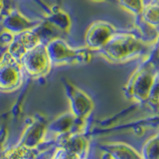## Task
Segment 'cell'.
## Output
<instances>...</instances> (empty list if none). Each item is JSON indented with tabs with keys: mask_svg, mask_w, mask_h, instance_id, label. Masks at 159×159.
I'll use <instances>...</instances> for the list:
<instances>
[{
	"mask_svg": "<svg viewBox=\"0 0 159 159\" xmlns=\"http://www.w3.org/2000/svg\"><path fill=\"white\" fill-rule=\"evenodd\" d=\"M157 43L147 42L135 34L118 31L97 53L111 63H125L138 58H146Z\"/></svg>",
	"mask_w": 159,
	"mask_h": 159,
	"instance_id": "cell-1",
	"label": "cell"
},
{
	"mask_svg": "<svg viewBox=\"0 0 159 159\" xmlns=\"http://www.w3.org/2000/svg\"><path fill=\"white\" fill-rule=\"evenodd\" d=\"M158 83L157 47L144 58V61L132 73L123 89L127 98L136 102H147L153 87Z\"/></svg>",
	"mask_w": 159,
	"mask_h": 159,
	"instance_id": "cell-2",
	"label": "cell"
},
{
	"mask_svg": "<svg viewBox=\"0 0 159 159\" xmlns=\"http://www.w3.org/2000/svg\"><path fill=\"white\" fill-rule=\"evenodd\" d=\"M48 56L52 67L66 65H87L93 60L91 49L86 47L75 48L69 45L64 39L55 37L46 43Z\"/></svg>",
	"mask_w": 159,
	"mask_h": 159,
	"instance_id": "cell-3",
	"label": "cell"
},
{
	"mask_svg": "<svg viewBox=\"0 0 159 159\" xmlns=\"http://www.w3.org/2000/svg\"><path fill=\"white\" fill-rule=\"evenodd\" d=\"M19 61L23 68L24 74L33 79L46 77L52 68V64L47 53L46 44L44 43L36 45Z\"/></svg>",
	"mask_w": 159,
	"mask_h": 159,
	"instance_id": "cell-4",
	"label": "cell"
},
{
	"mask_svg": "<svg viewBox=\"0 0 159 159\" xmlns=\"http://www.w3.org/2000/svg\"><path fill=\"white\" fill-rule=\"evenodd\" d=\"M24 71L20 61L8 52L0 57V92L12 93L22 86Z\"/></svg>",
	"mask_w": 159,
	"mask_h": 159,
	"instance_id": "cell-5",
	"label": "cell"
},
{
	"mask_svg": "<svg viewBox=\"0 0 159 159\" xmlns=\"http://www.w3.org/2000/svg\"><path fill=\"white\" fill-rule=\"evenodd\" d=\"M119 30L114 27L111 23L107 21H94L89 26L84 34L86 46L92 51H98L106 45L108 40Z\"/></svg>",
	"mask_w": 159,
	"mask_h": 159,
	"instance_id": "cell-6",
	"label": "cell"
},
{
	"mask_svg": "<svg viewBox=\"0 0 159 159\" xmlns=\"http://www.w3.org/2000/svg\"><path fill=\"white\" fill-rule=\"evenodd\" d=\"M67 96L70 102L71 113L80 120H84L93 109V102L88 94L70 82L65 83Z\"/></svg>",
	"mask_w": 159,
	"mask_h": 159,
	"instance_id": "cell-7",
	"label": "cell"
},
{
	"mask_svg": "<svg viewBox=\"0 0 159 159\" xmlns=\"http://www.w3.org/2000/svg\"><path fill=\"white\" fill-rule=\"evenodd\" d=\"M40 43H43L42 38L36 27L34 29L13 35L12 40L7 45L6 52H8L13 58L17 59L19 61L28 51H30Z\"/></svg>",
	"mask_w": 159,
	"mask_h": 159,
	"instance_id": "cell-8",
	"label": "cell"
},
{
	"mask_svg": "<svg viewBox=\"0 0 159 159\" xmlns=\"http://www.w3.org/2000/svg\"><path fill=\"white\" fill-rule=\"evenodd\" d=\"M41 21L29 19L18 9H11L4 15L1 21L2 28L12 35L36 28Z\"/></svg>",
	"mask_w": 159,
	"mask_h": 159,
	"instance_id": "cell-9",
	"label": "cell"
},
{
	"mask_svg": "<svg viewBox=\"0 0 159 159\" xmlns=\"http://www.w3.org/2000/svg\"><path fill=\"white\" fill-rule=\"evenodd\" d=\"M47 131V127L42 121L34 119L25 128L21 138V142H20V146L26 148L36 147L39 143H41L44 140Z\"/></svg>",
	"mask_w": 159,
	"mask_h": 159,
	"instance_id": "cell-10",
	"label": "cell"
},
{
	"mask_svg": "<svg viewBox=\"0 0 159 159\" xmlns=\"http://www.w3.org/2000/svg\"><path fill=\"white\" fill-rule=\"evenodd\" d=\"M136 19L140 20L147 26L158 31L159 13H158V0H151L147 4H144L142 11Z\"/></svg>",
	"mask_w": 159,
	"mask_h": 159,
	"instance_id": "cell-11",
	"label": "cell"
},
{
	"mask_svg": "<svg viewBox=\"0 0 159 159\" xmlns=\"http://www.w3.org/2000/svg\"><path fill=\"white\" fill-rule=\"evenodd\" d=\"M106 148L111 159H142L141 154H139L137 150L124 143L109 144Z\"/></svg>",
	"mask_w": 159,
	"mask_h": 159,
	"instance_id": "cell-12",
	"label": "cell"
},
{
	"mask_svg": "<svg viewBox=\"0 0 159 159\" xmlns=\"http://www.w3.org/2000/svg\"><path fill=\"white\" fill-rule=\"evenodd\" d=\"M46 22L51 24L55 28L69 32L71 28V18L69 15L60 8H52L47 16Z\"/></svg>",
	"mask_w": 159,
	"mask_h": 159,
	"instance_id": "cell-13",
	"label": "cell"
},
{
	"mask_svg": "<svg viewBox=\"0 0 159 159\" xmlns=\"http://www.w3.org/2000/svg\"><path fill=\"white\" fill-rule=\"evenodd\" d=\"M77 118L75 117L71 112H67L65 114L60 116L56 118L53 122L50 123V125L47 127V130H51L55 133H60L61 135L67 133L72 129L74 123L76 122Z\"/></svg>",
	"mask_w": 159,
	"mask_h": 159,
	"instance_id": "cell-14",
	"label": "cell"
},
{
	"mask_svg": "<svg viewBox=\"0 0 159 159\" xmlns=\"http://www.w3.org/2000/svg\"><path fill=\"white\" fill-rule=\"evenodd\" d=\"M65 144H63L62 148L71 153L76 154V155L81 157L82 154L86 150L87 141L83 136L79 133H75L72 135H68L65 138Z\"/></svg>",
	"mask_w": 159,
	"mask_h": 159,
	"instance_id": "cell-15",
	"label": "cell"
},
{
	"mask_svg": "<svg viewBox=\"0 0 159 159\" xmlns=\"http://www.w3.org/2000/svg\"><path fill=\"white\" fill-rule=\"evenodd\" d=\"M142 159H158V135L149 138L142 148Z\"/></svg>",
	"mask_w": 159,
	"mask_h": 159,
	"instance_id": "cell-16",
	"label": "cell"
},
{
	"mask_svg": "<svg viewBox=\"0 0 159 159\" xmlns=\"http://www.w3.org/2000/svg\"><path fill=\"white\" fill-rule=\"evenodd\" d=\"M119 6H120L124 11L130 13L135 17L140 15L142 9L144 7V0H118Z\"/></svg>",
	"mask_w": 159,
	"mask_h": 159,
	"instance_id": "cell-17",
	"label": "cell"
},
{
	"mask_svg": "<svg viewBox=\"0 0 159 159\" xmlns=\"http://www.w3.org/2000/svg\"><path fill=\"white\" fill-rule=\"evenodd\" d=\"M4 10V1L3 0H0V15H2Z\"/></svg>",
	"mask_w": 159,
	"mask_h": 159,
	"instance_id": "cell-18",
	"label": "cell"
},
{
	"mask_svg": "<svg viewBox=\"0 0 159 159\" xmlns=\"http://www.w3.org/2000/svg\"><path fill=\"white\" fill-rule=\"evenodd\" d=\"M93 1H94V2H104V1H107V0H93Z\"/></svg>",
	"mask_w": 159,
	"mask_h": 159,
	"instance_id": "cell-19",
	"label": "cell"
},
{
	"mask_svg": "<svg viewBox=\"0 0 159 159\" xmlns=\"http://www.w3.org/2000/svg\"><path fill=\"white\" fill-rule=\"evenodd\" d=\"M80 159H81V158H80Z\"/></svg>",
	"mask_w": 159,
	"mask_h": 159,
	"instance_id": "cell-20",
	"label": "cell"
}]
</instances>
